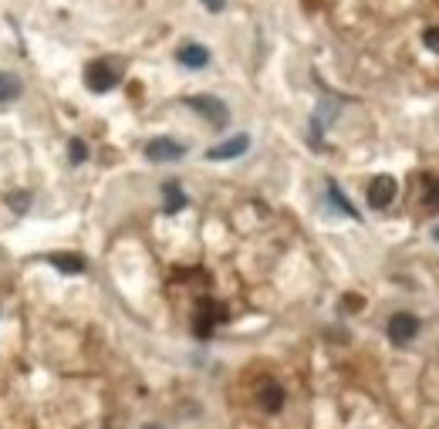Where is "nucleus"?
Instances as JSON below:
<instances>
[{"label":"nucleus","mask_w":439,"mask_h":429,"mask_svg":"<svg viewBox=\"0 0 439 429\" xmlns=\"http://www.w3.org/2000/svg\"><path fill=\"white\" fill-rule=\"evenodd\" d=\"M223 318H227V308L210 301V297H203L200 308H196V335H200V338H210L213 328H216Z\"/></svg>","instance_id":"obj_1"},{"label":"nucleus","mask_w":439,"mask_h":429,"mask_svg":"<svg viewBox=\"0 0 439 429\" xmlns=\"http://www.w3.org/2000/svg\"><path fill=\"white\" fill-rule=\"evenodd\" d=\"M186 105H190V108H196L203 118H210L216 129H223V125H227L230 112H227V105H223L220 98H213V95H193V98H186Z\"/></svg>","instance_id":"obj_2"},{"label":"nucleus","mask_w":439,"mask_h":429,"mask_svg":"<svg viewBox=\"0 0 439 429\" xmlns=\"http://www.w3.org/2000/svg\"><path fill=\"white\" fill-rule=\"evenodd\" d=\"M419 318L416 314H409V311H399V314H392L389 318V338L396 342V345H409L416 335H419Z\"/></svg>","instance_id":"obj_3"},{"label":"nucleus","mask_w":439,"mask_h":429,"mask_svg":"<svg viewBox=\"0 0 439 429\" xmlns=\"http://www.w3.org/2000/svg\"><path fill=\"white\" fill-rule=\"evenodd\" d=\"M85 81H88L92 92H112L115 81H118V71H115L109 61H92V64L85 68Z\"/></svg>","instance_id":"obj_4"},{"label":"nucleus","mask_w":439,"mask_h":429,"mask_svg":"<svg viewBox=\"0 0 439 429\" xmlns=\"http://www.w3.org/2000/svg\"><path fill=\"white\" fill-rule=\"evenodd\" d=\"M186 156V146L183 142H172V139H153L146 142V159L149 162H176V159Z\"/></svg>","instance_id":"obj_5"},{"label":"nucleus","mask_w":439,"mask_h":429,"mask_svg":"<svg viewBox=\"0 0 439 429\" xmlns=\"http://www.w3.org/2000/svg\"><path fill=\"white\" fill-rule=\"evenodd\" d=\"M396 199V179L392 176H375L368 183V206L372 210H385Z\"/></svg>","instance_id":"obj_6"},{"label":"nucleus","mask_w":439,"mask_h":429,"mask_svg":"<svg viewBox=\"0 0 439 429\" xmlns=\"http://www.w3.org/2000/svg\"><path fill=\"white\" fill-rule=\"evenodd\" d=\"M250 149V136H233V139H223L220 146H213L210 153H207V159H213V162H220V159H237L244 156Z\"/></svg>","instance_id":"obj_7"},{"label":"nucleus","mask_w":439,"mask_h":429,"mask_svg":"<svg viewBox=\"0 0 439 429\" xmlns=\"http://www.w3.org/2000/svg\"><path fill=\"white\" fill-rule=\"evenodd\" d=\"M176 58H179L183 68H207V64H210V51H207L203 44H183Z\"/></svg>","instance_id":"obj_8"},{"label":"nucleus","mask_w":439,"mask_h":429,"mask_svg":"<svg viewBox=\"0 0 439 429\" xmlns=\"http://www.w3.org/2000/svg\"><path fill=\"white\" fill-rule=\"evenodd\" d=\"M257 399H260V406L267 412H281V406H284V389H281L277 382H264L260 392H257Z\"/></svg>","instance_id":"obj_9"},{"label":"nucleus","mask_w":439,"mask_h":429,"mask_svg":"<svg viewBox=\"0 0 439 429\" xmlns=\"http://www.w3.org/2000/svg\"><path fill=\"white\" fill-rule=\"evenodd\" d=\"M162 199H166V203H162L166 213H179V210L186 206V193H183L176 183H166V186H162Z\"/></svg>","instance_id":"obj_10"},{"label":"nucleus","mask_w":439,"mask_h":429,"mask_svg":"<svg viewBox=\"0 0 439 429\" xmlns=\"http://www.w3.org/2000/svg\"><path fill=\"white\" fill-rule=\"evenodd\" d=\"M48 260H51V267H57L61 274H81L85 271V260L78 254H51Z\"/></svg>","instance_id":"obj_11"},{"label":"nucleus","mask_w":439,"mask_h":429,"mask_svg":"<svg viewBox=\"0 0 439 429\" xmlns=\"http://www.w3.org/2000/svg\"><path fill=\"white\" fill-rule=\"evenodd\" d=\"M426 210L429 213H439V179L436 176H426V196H422Z\"/></svg>","instance_id":"obj_12"},{"label":"nucleus","mask_w":439,"mask_h":429,"mask_svg":"<svg viewBox=\"0 0 439 429\" xmlns=\"http://www.w3.org/2000/svg\"><path fill=\"white\" fill-rule=\"evenodd\" d=\"M328 196H331V203H335V206H338V210H342L344 216H351V220H358V210H355V206H351V203L344 199V196H342V190H338L335 183H328Z\"/></svg>","instance_id":"obj_13"},{"label":"nucleus","mask_w":439,"mask_h":429,"mask_svg":"<svg viewBox=\"0 0 439 429\" xmlns=\"http://www.w3.org/2000/svg\"><path fill=\"white\" fill-rule=\"evenodd\" d=\"M18 92H20L18 78H11V75H0V105H4V101H11V98H18Z\"/></svg>","instance_id":"obj_14"},{"label":"nucleus","mask_w":439,"mask_h":429,"mask_svg":"<svg viewBox=\"0 0 439 429\" xmlns=\"http://www.w3.org/2000/svg\"><path fill=\"white\" fill-rule=\"evenodd\" d=\"M68 153H71V162H75V166H81V162L88 159V146H85L81 139H71V142H68Z\"/></svg>","instance_id":"obj_15"},{"label":"nucleus","mask_w":439,"mask_h":429,"mask_svg":"<svg viewBox=\"0 0 439 429\" xmlns=\"http://www.w3.org/2000/svg\"><path fill=\"white\" fill-rule=\"evenodd\" d=\"M422 44H426L433 55H439V27H426V31H422Z\"/></svg>","instance_id":"obj_16"},{"label":"nucleus","mask_w":439,"mask_h":429,"mask_svg":"<svg viewBox=\"0 0 439 429\" xmlns=\"http://www.w3.org/2000/svg\"><path fill=\"white\" fill-rule=\"evenodd\" d=\"M7 203H11L14 210L24 213V210H27V203H31V196H27V193H14V196H7Z\"/></svg>","instance_id":"obj_17"},{"label":"nucleus","mask_w":439,"mask_h":429,"mask_svg":"<svg viewBox=\"0 0 439 429\" xmlns=\"http://www.w3.org/2000/svg\"><path fill=\"white\" fill-rule=\"evenodd\" d=\"M203 7H207L210 14H220V10L227 7V0H203Z\"/></svg>","instance_id":"obj_18"},{"label":"nucleus","mask_w":439,"mask_h":429,"mask_svg":"<svg viewBox=\"0 0 439 429\" xmlns=\"http://www.w3.org/2000/svg\"><path fill=\"white\" fill-rule=\"evenodd\" d=\"M433 237H436V240H439V227H436V230H433Z\"/></svg>","instance_id":"obj_19"},{"label":"nucleus","mask_w":439,"mask_h":429,"mask_svg":"<svg viewBox=\"0 0 439 429\" xmlns=\"http://www.w3.org/2000/svg\"><path fill=\"white\" fill-rule=\"evenodd\" d=\"M146 429H159V426H146Z\"/></svg>","instance_id":"obj_20"}]
</instances>
